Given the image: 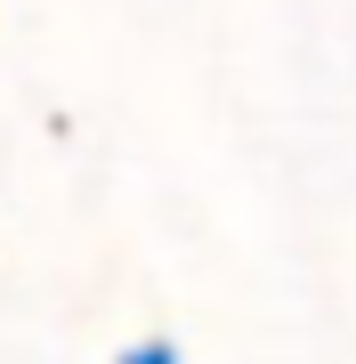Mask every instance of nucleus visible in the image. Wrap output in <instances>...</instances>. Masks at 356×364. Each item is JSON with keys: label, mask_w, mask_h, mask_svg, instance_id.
I'll use <instances>...</instances> for the list:
<instances>
[{"label": "nucleus", "mask_w": 356, "mask_h": 364, "mask_svg": "<svg viewBox=\"0 0 356 364\" xmlns=\"http://www.w3.org/2000/svg\"><path fill=\"white\" fill-rule=\"evenodd\" d=\"M114 364H186V356H178V340H130Z\"/></svg>", "instance_id": "1"}]
</instances>
